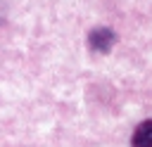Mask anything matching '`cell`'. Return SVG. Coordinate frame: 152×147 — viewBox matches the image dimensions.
I'll list each match as a JSON object with an SVG mask.
<instances>
[{"label":"cell","instance_id":"obj_2","mask_svg":"<svg viewBox=\"0 0 152 147\" xmlns=\"http://www.w3.org/2000/svg\"><path fill=\"white\" fill-rule=\"evenodd\" d=\"M131 145H133V147H152V119L142 121V123L133 130Z\"/></svg>","mask_w":152,"mask_h":147},{"label":"cell","instance_id":"obj_1","mask_svg":"<svg viewBox=\"0 0 152 147\" xmlns=\"http://www.w3.org/2000/svg\"><path fill=\"white\" fill-rule=\"evenodd\" d=\"M114 43H116V33L107 26H97L88 33V45L93 52H109Z\"/></svg>","mask_w":152,"mask_h":147}]
</instances>
